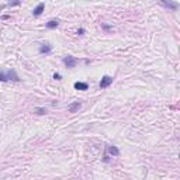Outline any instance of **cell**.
<instances>
[{
    "label": "cell",
    "mask_w": 180,
    "mask_h": 180,
    "mask_svg": "<svg viewBox=\"0 0 180 180\" xmlns=\"http://www.w3.org/2000/svg\"><path fill=\"white\" fill-rule=\"evenodd\" d=\"M73 87H75L76 90H87V89H89V84L86 82H75Z\"/></svg>",
    "instance_id": "8"
},
{
    "label": "cell",
    "mask_w": 180,
    "mask_h": 180,
    "mask_svg": "<svg viewBox=\"0 0 180 180\" xmlns=\"http://www.w3.org/2000/svg\"><path fill=\"white\" fill-rule=\"evenodd\" d=\"M54 79H55V80H61V79H62V76H61L59 73H54Z\"/></svg>",
    "instance_id": "13"
},
{
    "label": "cell",
    "mask_w": 180,
    "mask_h": 180,
    "mask_svg": "<svg viewBox=\"0 0 180 180\" xmlns=\"http://www.w3.org/2000/svg\"><path fill=\"white\" fill-rule=\"evenodd\" d=\"M62 62L65 64L66 68H69V69H72V68H75L76 66V64H78V61L72 56V55H68V56H65L64 59H62Z\"/></svg>",
    "instance_id": "2"
},
{
    "label": "cell",
    "mask_w": 180,
    "mask_h": 180,
    "mask_svg": "<svg viewBox=\"0 0 180 180\" xmlns=\"http://www.w3.org/2000/svg\"><path fill=\"white\" fill-rule=\"evenodd\" d=\"M51 52H52V45L51 44H42L39 47V54H42V55H48Z\"/></svg>",
    "instance_id": "5"
},
{
    "label": "cell",
    "mask_w": 180,
    "mask_h": 180,
    "mask_svg": "<svg viewBox=\"0 0 180 180\" xmlns=\"http://www.w3.org/2000/svg\"><path fill=\"white\" fill-rule=\"evenodd\" d=\"M113 78H110V76H103L101 78V80L98 83V86H100V89H106V87H108L111 83H113Z\"/></svg>",
    "instance_id": "3"
},
{
    "label": "cell",
    "mask_w": 180,
    "mask_h": 180,
    "mask_svg": "<svg viewBox=\"0 0 180 180\" xmlns=\"http://www.w3.org/2000/svg\"><path fill=\"white\" fill-rule=\"evenodd\" d=\"M80 108H82V103H80V101H76V103H72V104L68 107V111H69V113H78Z\"/></svg>",
    "instance_id": "4"
},
{
    "label": "cell",
    "mask_w": 180,
    "mask_h": 180,
    "mask_svg": "<svg viewBox=\"0 0 180 180\" xmlns=\"http://www.w3.org/2000/svg\"><path fill=\"white\" fill-rule=\"evenodd\" d=\"M35 113L39 115H44L47 114V108H44V107H38V108H35Z\"/></svg>",
    "instance_id": "11"
},
{
    "label": "cell",
    "mask_w": 180,
    "mask_h": 180,
    "mask_svg": "<svg viewBox=\"0 0 180 180\" xmlns=\"http://www.w3.org/2000/svg\"><path fill=\"white\" fill-rule=\"evenodd\" d=\"M161 4L165 6L166 9L173 10V11H176V10H177V7H179V4H177V3H173V1H161Z\"/></svg>",
    "instance_id": "7"
},
{
    "label": "cell",
    "mask_w": 180,
    "mask_h": 180,
    "mask_svg": "<svg viewBox=\"0 0 180 180\" xmlns=\"http://www.w3.org/2000/svg\"><path fill=\"white\" fill-rule=\"evenodd\" d=\"M103 28H104V30H110L111 25H106V24H103Z\"/></svg>",
    "instance_id": "15"
},
{
    "label": "cell",
    "mask_w": 180,
    "mask_h": 180,
    "mask_svg": "<svg viewBox=\"0 0 180 180\" xmlns=\"http://www.w3.org/2000/svg\"><path fill=\"white\" fill-rule=\"evenodd\" d=\"M107 151H108V153L111 155V156H120V149L114 145H108L107 147Z\"/></svg>",
    "instance_id": "9"
},
{
    "label": "cell",
    "mask_w": 180,
    "mask_h": 180,
    "mask_svg": "<svg viewBox=\"0 0 180 180\" xmlns=\"http://www.w3.org/2000/svg\"><path fill=\"white\" fill-rule=\"evenodd\" d=\"M44 9H45V3H39L35 9L33 10V14L35 17H38V16H41L42 13H44Z\"/></svg>",
    "instance_id": "6"
},
{
    "label": "cell",
    "mask_w": 180,
    "mask_h": 180,
    "mask_svg": "<svg viewBox=\"0 0 180 180\" xmlns=\"http://www.w3.org/2000/svg\"><path fill=\"white\" fill-rule=\"evenodd\" d=\"M9 80H14V82L20 80L16 70L14 69H9L7 72H1L0 70V82H9Z\"/></svg>",
    "instance_id": "1"
},
{
    "label": "cell",
    "mask_w": 180,
    "mask_h": 180,
    "mask_svg": "<svg viewBox=\"0 0 180 180\" xmlns=\"http://www.w3.org/2000/svg\"><path fill=\"white\" fill-rule=\"evenodd\" d=\"M20 3H21V1H10V3L7 4V6H10V7H13V6H18Z\"/></svg>",
    "instance_id": "12"
},
{
    "label": "cell",
    "mask_w": 180,
    "mask_h": 180,
    "mask_svg": "<svg viewBox=\"0 0 180 180\" xmlns=\"http://www.w3.org/2000/svg\"><path fill=\"white\" fill-rule=\"evenodd\" d=\"M84 33H86V31H84V28H79V30H78V34H79V35H83Z\"/></svg>",
    "instance_id": "14"
},
{
    "label": "cell",
    "mask_w": 180,
    "mask_h": 180,
    "mask_svg": "<svg viewBox=\"0 0 180 180\" xmlns=\"http://www.w3.org/2000/svg\"><path fill=\"white\" fill-rule=\"evenodd\" d=\"M45 25H47V28H49V30H54V28H56V27L59 25V20H49Z\"/></svg>",
    "instance_id": "10"
}]
</instances>
